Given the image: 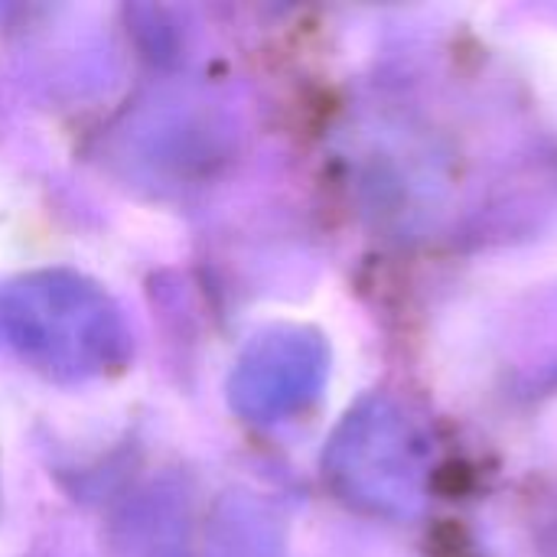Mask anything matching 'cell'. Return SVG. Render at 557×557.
Listing matches in <instances>:
<instances>
[{
    "instance_id": "obj_1",
    "label": "cell",
    "mask_w": 557,
    "mask_h": 557,
    "mask_svg": "<svg viewBox=\"0 0 557 557\" xmlns=\"http://www.w3.org/2000/svg\"><path fill=\"white\" fill-rule=\"evenodd\" d=\"M0 349L55 382L101 379L131 359L117 300L75 271L0 281Z\"/></svg>"
}]
</instances>
